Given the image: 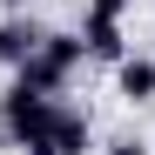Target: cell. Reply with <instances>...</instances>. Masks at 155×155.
Masks as SVG:
<instances>
[{
	"mask_svg": "<svg viewBox=\"0 0 155 155\" xmlns=\"http://www.w3.org/2000/svg\"><path fill=\"white\" fill-rule=\"evenodd\" d=\"M81 61H88V47H81V27H74V34L47 27V34H41V47H34V54L20 61L14 74H20L27 88H41V94H61L74 74H81Z\"/></svg>",
	"mask_w": 155,
	"mask_h": 155,
	"instance_id": "obj_1",
	"label": "cell"
},
{
	"mask_svg": "<svg viewBox=\"0 0 155 155\" xmlns=\"http://www.w3.org/2000/svg\"><path fill=\"white\" fill-rule=\"evenodd\" d=\"M47 155H94V121H88V108L54 101V115H47Z\"/></svg>",
	"mask_w": 155,
	"mask_h": 155,
	"instance_id": "obj_2",
	"label": "cell"
},
{
	"mask_svg": "<svg viewBox=\"0 0 155 155\" xmlns=\"http://www.w3.org/2000/svg\"><path fill=\"white\" fill-rule=\"evenodd\" d=\"M41 34H47V27H41L27 7H7V14H0V68L14 74V68H20V61L41 47Z\"/></svg>",
	"mask_w": 155,
	"mask_h": 155,
	"instance_id": "obj_3",
	"label": "cell"
},
{
	"mask_svg": "<svg viewBox=\"0 0 155 155\" xmlns=\"http://www.w3.org/2000/svg\"><path fill=\"white\" fill-rule=\"evenodd\" d=\"M115 94L128 101V108H148L155 101V54H135V47H128V54L115 61Z\"/></svg>",
	"mask_w": 155,
	"mask_h": 155,
	"instance_id": "obj_4",
	"label": "cell"
},
{
	"mask_svg": "<svg viewBox=\"0 0 155 155\" xmlns=\"http://www.w3.org/2000/svg\"><path fill=\"white\" fill-rule=\"evenodd\" d=\"M101 155H155V142H142V135H115V142H101Z\"/></svg>",
	"mask_w": 155,
	"mask_h": 155,
	"instance_id": "obj_5",
	"label": "cell"
},
{
	"mask_svg": "<svg viewBox=\"0 0 155 155\" xmlns=\"http://www.w3.org/2000/svg\"><path fill=\"white\" fill-rule=\"evenodd\" d=\"M7 7H34V0H7Z\"/></svg>",
	"mask_w": 155,
	"mask_h": 155,
	"instance_id": "obj_6",
	"label": "cell"
}]
</instances>
